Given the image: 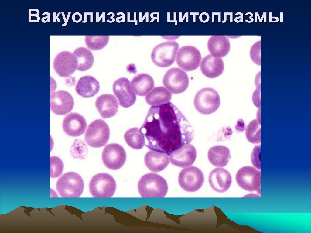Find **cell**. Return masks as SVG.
<instances>
[{
	"mask_svg": "<svg viewBox=\"0 0 311 233\" xmlns=\"http://www.w3.org/2000/svg\"><path fill=\"white\" fill-rule=\"evenodd\" d=\"M140 129L145 146L150 150L168 155L190 143L194 136L189 121L170 102L151 106Z\"/></svg>",
	"mask_w": 311,
	"mask_h": 233,
	"instance_id": "1",
	"label": "cell"
},
{
	"mask_svg": "<svg viewBox=\"0 0 311 233\" xmlns=\"http://www.w3.org/2000/svg\"><path fill=\"white\" fill-rule=\"evenodd\" d=\"M138 188L139 194L143 197H163L168 190L165 179L153 173L142 176L138 182Z\"/></svg>",
	"mask_w": 311,
	"mask_h": 233,
	"instance_id": "2",
	"label": "cell"
},
{
	"mask_svg": "<svg viewBox=\"0 0 311 233\" xmlns=\"http://www.w3.org/2000/svg\"><path fill=\"white\" fill-rule=\"evenodd\" d=\"M56 187L62 197H78L83 192L84 183L78 174L70 172L64 173L58 179Z\"/></svg>",
	"mask_w": 311,
	"mask_h": 233,
	"instance_id": "3",
	"label": "cell"
},
{
	"mask_svg": "<svg viewBox=\"0 0 311 233\" xmlns=\"http://www.w3.org/2000/svg\"><path fill=\"white\" fill-rule=\"evenodd\" d=\"M220 104L218 93L210 87L202 88L197 92L194 99L196 110L204 115H209L215 112Z\"/></svg>",
	"mask_w": 311,
	"mask_h": 233,
	"instance_id": "4",
	"label": "cell"
},
{
	"mask_svg": "<svg viewBox=\"0 0 311 233\" xmlns=\"http://www.w3.org/2000/svg\"><path fill=\"white\" fill-rule=\"evenodd\" d=\"M179 47L178 43L174 41H167L159 44L152 51V62L160 67L170 66L175 62Z\"/></svg>",
	"mask_w": 311,
	"mask_h": 233,
	"instance_id": "5",
	"label": "cell"
},
{
	"mask_svg": "<svg viewBox=\"0 0 311 233\" xmlns=\"http://www.w3.org/2000/svg\"><path fill=\"white\" fill-rule=\"evenodd\" d=\"M110 135V129L107 124L102 119H97L88 125L85 133L84 139L90 146L100 148L107 143Z\"/></svg>",
	"mask_w": 311,
	"mask_h": 233,
	"instance_id": "6",
	"label": "cell"
},
{
	"mask_svg": "<svg viewBox=\"0 0 311 233\" xmlns=\"http://www.w3.org/2000/svg\"><path fill=\"white\" fill-rule=\"evenodd\" d=\"M116 189V183L113 177L104 173L94 176L89 183L90 192L95 197H111L114 194Z\"/></svg>",
	"mask_w": 311,
	"mask_h": 233,
	"instance_id": "7",
	"label": "cell"
},
{
	"mask_svg": "<svg viewBox=\"0 0 311 233\" xmlns=\"http://www.w3.org/2000/svg\"><path fill=\"white\" fill-rule=\"evenodd\" d=\"M203 174L199 168L190 166L183 169L178 176V183L184 190L190 192L199 190L203 184Z\"/></svg>",
	"mask_w": 311,
	"mask_h": 233,
	"instance_id": "8",
	"label": "cell"
},
{
	"mask_svg": "<svg viewBox=\"0 0 311 233\" xmlns=\"http://www.w3.org/2000/svg\"><path fill=\"white\" fill-rule=\"evenodd\" d=\"M235 178L237 184L242 189L261 194L260 171L252 166H243L238 170Z\"/></svg>",
	"mask_w": 311,
	"mask_h": 233,
	"instance_id": "9",
	"label": "cell"
},
{
	"mask_svg": "<svg viewBox=\"0 0 311 233\" xmlns=\"http://www.w3.org/2000/svg\"><path fill=\"white\" fill-rule=\"evenodd\" d=\"M164 86L173 94H177L185 91L189 84L186 73L179 68L173 67L168 70L163 79Z\"/></svg>",
	"mask_w": 311,
	"mask_h": 233,
	"instance_id": "10",
	"label": "cell"
},
{
	"mask_svg": "<svg viewBox=\"0 0 311 233\" xmlns=\"http://www.w3.org/2000/svg\"><path fill=\"white\" fill-rule=\"evenodd\" d=\"M126 154L124 148L117 143L107 145L102 153V159L104 165L112 170L121 168L125 164Z\"/></svg>",
	"mask_w": 311,
	"mask_h": 233,
	"instance_id": "11",
	"label": "cell"
},
{
	"mask_svg": "<svg viewBox=\"0 0 311 233\" xmlns=\"http://www.w3.org/2000/svg\"><path fill=\"white\" fill-rule=\"evenodd\" d=\"M176 56V61L178 67L186 71H193L197 69L202 58L199 50L191 46L180 48Z\"/></svg>",
	"mask_w": 311,
	"mask_h": 233,
	"instance_id": "12",
	"label": "cell"
},
{
	"mask_svg": "<svg viewBox=\"0 0 311 233\" xmlns=\"http://www.w3.org/2000/svg\"><path fill=\"white\" fill-rule=\"evenodd\" d=\"M77 66L76 57L73 53L68 51H64L58 53L53 61L55 71L62 77L70 76L77 69Z\"/></svg>",
	"mask_w": 311,
	"mask_h": 233,
	"instance_id": "13",
	"label": "cell"
},
{
	"mask_svg": "<svg viewBox=\"0 0 311 233\" xmlns=\"http://www.w3.org/2000/svg\"><path fill=\"white\" fill-rule=\"evenodd\" d=\"M113 90L122 107H129L135 102L136 95L132 89L130 81L127 78L121 77L116 80L113 84Z\"/></svg>",
	"mask_w": 311,
	"mask_h": 233,
	"instance_id": "14",
	"label": "cell"
},
{
	"mask_svg": "<svg viewBox=\"0 0 311 233\" xmlns=\"http://www.w3.org/2000/svg\"><path fill=\"white\" fill-rule=\"evenodd\" d=\"M74 105L72 96L66 91L59 90L51 94L50 108L56 114L63 115L68 113L73 109Z\"/></svg>",
	"mask_w": 311,
	"mask_h": 233,
	"instance_id": "15",
	"label": "cell"
},
{
	"mask_svg": "<svg viewBox=\"0 0 311 233\" xmlns=\"http://www.w3.org/2000/svg\"><path fill=\"white\" fill-rule=\"evenodd\" d=\"M63 129L69 136L78 137L83 134L87 127L86 121L80 114L70 113L66 115L62 123Z\"/></svg>",
	"mask_w": 311,
	"mask_h": 233,
	"instance_id": "16",
	"label": "cell"
},
{
	"mask_svg": "<svg viewBox=\"0 0 311 233\" xmlns=\"http://www.w3.org/2000/svg\"><path fill=\"white\" fill-rule=\"evenodd\" d=\"M197 157L195 147L191 144L185 145L173 152L170 156L171 164L184 168L192 165Z\"/></svg>",
	"mask_w": 311,
	"mask_h": 233,
	"instance_id": "17",
	"label": "cell"
},
{
	"mask_svg": "<svg viewBox=\"0 0 311 233\" xmlns=\"http://www.w3.org/2000/svg\"><path fill=\"white\" fill-rule=\"evenodd\" d=\"M208 180L213 189L219 193H223L230 187L232 178L230 173L226 169L216 168L210 172Z\"/></svg>",
	"mask_w": 311,
	"mask_h": 233,
	"instance_id": "18",
	"label": "cell"
},
{
	"mask_svg": "<svg viewBox=\"0 0 311 233\" xmlns=\"http://www.w3.org/2000/svg\"><path fill=\"white\" fill-rule=\"evenodd\" d=\"M95 105L98 112L103 118L114 116L118 112L119 103L113 95L105 94L99 96L97 99Z\"/></svg>",
	"mask_w": 311,
	"mask_h": 233,
	"instance_id": "19",
	"label": "cell"
},
{
	"mask_svg": "<svg viewBox=\"0 0 311 233\" xmlns=\"http://www.w3.org/2000/svg\"><path fill=\"white\" fill-rule=\"evenodd\" d=\"M200 68L202 74L210 78H216L221 75L224 69L222 59L209 54L202 60Z\"/></svg>",
	"mask_w": 311,
	"mask_h": 233,
	"instance_id": "20",
	"label": "cell"
},
{
	"mask_svg": "<svg viewBox=\"0 0 311 233\" xmlns=\"http://www.w3.org/2000/svg\"><path fill=\"white\" fill-rule=\"evenodd\" d=\"M144 160L145 165L150 171L157 173L167 167L170 159L169 155L165 153L152 150L145 154Z\"/></svg>",
	"mask_w": 311,
	"mask_h": 233,
	"instance_id": "21",
	"label": "cell"
},
{
	"mask_svg": "<svg viewBox=\"0 0 311 233\" xmlns=\"http://www.w3.org/2000/svg\"><path fill=\"white\" fill-rule=\"evenodd\" d=\"M207 45L210 54L219 58L226 56L229 52L230 48L229 40L224 36H212L208 41Z\"/></svg>",
	"mask_w": 311,
	"mask_h": 233,
	"instance_id": "22",
	"label": "cell"
},
{
	"mask_svg": "<svg viewBox=\"0 0 311 233\" xmlns=\"http://www.w3.org/2000/svg\"><path fill=\"white\" fill-rule=\"evenodd\" d=\"M99 89V82L94 77L89 75L80 78L75 87L77 94L84 98L93 97L98 92Z\"/></svg>",
	"mask_w": 311,
	"mask_h": 233,
	"instance_id": "23",
	"label": "cell"
},
{
	"mask_svg": "<svg viewBox=\"0 0 311 233\" xmlns=\"http://www.w3.org/2000/svg\"><path fill=\"white\" fill-rule=\"evenodd\" d=\"M130 83L133 91L137 95L141 96L146 95L154 87L152 78L145 73L140 74L135 76Z\"/></svg>",
	"mask_w": 311,
	"mask_h": 233,
	"instance_id": "24",
	"label": "cell"
},
{
	"mask_svg": "<svg viewBox=\"0 0 311 233\" xmlns=\"http://www.w3.org/2000/svg\"><path fill=\"white\" fill-rule=\"evenodd\" d=\"M207 156L210 163L216 167H223L231 158L229 149L223 145H216L209 150Z\"/></svg>",
	"mask_w": 311,
	"mask_h": 233,
	"instance_id": "25",
	"label": "cell"
},
{
	"mask_svg": "<svg viewBox=\"0 0 311 233\" xmlns=\"http://www.w3.org/2000/svg\"><path fill=\"white\" fill-rule=\"evenodd\" d=\"M172 98V94L164 87L154 88L145 97L146 103L152 106L159 105L169 103Z\"/></svg>",
	"mask_w": 311,
	"mask_h": 233,
	"instance_id": "26",
	"label": "cell"
},
{
	"mask_svg": "<svg viewBox=\"0 0 311 233\" xmlns=\"http://www.w3.org/2000/svg\"><path fill=\"white\" fill-rule=\"evenodd\" d=\"M73 53L77 59L78 70L85 71L90 69L93 66L94 56L88 49L84 47H79L76 49Z\"/></svg>",
	"mask_w": 311,
	"mask_h": 233,
	"instance_id": "27",
	"label": "cell"
},
{
	"mask_svg": "<svg viewBox=\"0 0 311 233\" xmlns=\"http://www.w3.org/2000/svg\"><path fill=\"white\" fill-rule=\"evenodd\" d=\"M124 139L130 147L135 149H142L145 144L144 136L140 129L137 127L127 131L124 134Z\"/></svg>",
	"mask_w": 311,
	"mask_h": 233,
	"instance_id": "28",
	"label": "cell"
},
{
	"mask_svg": "<svg viewBox=\"0 0 311 233\" xmlns=\"http://www.w3.org/2000/svg\"><path fill=\"white\" fill-rule=\"evenodd\" d=\"M109 39L108 35H87L85 37V42L87 47L92 50L102 49L108 44Z\"/></svg>",
	"mask_w": 311,
	"mask_h": 233,
	"instance_id": "29",
	"label": "cell"
},
{
	"mask_svg": "<svg viewBox=\"0 0 311 233\" xmlns=\"http://www.w3.org/2000/svg\"><path fill=\"white\" fill-rule=\"evenodd\" d=\"M260 121L254 119L251 121L247 126L245 135L248 140L253 143H259L261 142Z\"/></svg>",
	"mask_w": 311,
	"mask_h": 233,
	"instance_id": "30",
	"label": "cell"
},
{
	"mask_svg": "<svg viewBox=\"0 0 311 233\" xmlns=\"http://www.w3.org/2000/svg\"><path fill=\"white\" fill-rule=\"evenodd\" d=\"M64 165L58 157L53 156L50 158V176L52 178L59 177L62 174Z\"/></svg>",
	"mask_w": 311,
	"mask_h": 233,
	"instance_id": "31",
	"label": "cell"
},
{
	"mask_svg": "<svg viewBox=\"0 0 311 233\" xmlns=\"http://www.w3.org/2000/svg\"><path fill=\"white\" fill-rule=\"evenodd\" d=\"M260 154V145L256 146L251 153V160L253 165L259 169H261Z\"/></svg>",
	"mask_w": 311,
	"mask_h": 233,
	"instance_id": "32",
	"label": "cell"
},
{
	"mask_svg": "<svg viewBox=\"0 0 311 233\" xmlns=\"http://www.w3.org/2000/svg\"><path fill=\"white\" fill-rule=\"evenodd\" d=\"M258 41L254 43L255 46V48L254 44L253 45L255 50L253 47L251 46L250 50V57L252 61L257 64L261 65V46L258 49Z\"/></svg>",
	"mask_w": 311,
	"mask_h": 233,
	"instance_id": "33",
	"label": "cell"
},
{
	"mask_svg": "<svg viewBox=\"0 0 311 233\" xmlns=\"http://www.w3.org/2000/svg\"><path fill=\"white\" fill-rule=\"evenodd\" d=\"M252 99L254 105L256 107H260V87H258V88L254 92Z\"/></svg>",
	"mask_w": 311,
	"mask_h": 233,
	"instance_id": "34",
	"label": "cell"
}]
</instances>
